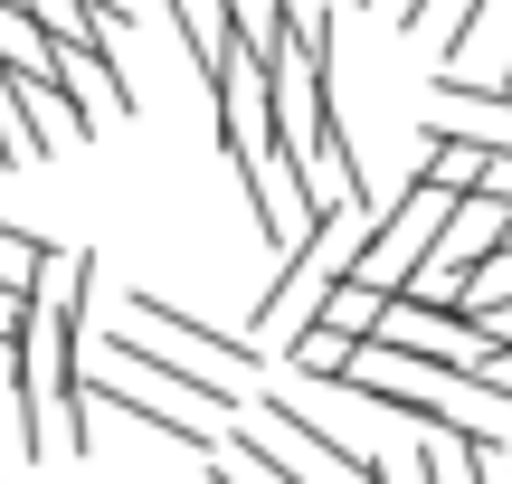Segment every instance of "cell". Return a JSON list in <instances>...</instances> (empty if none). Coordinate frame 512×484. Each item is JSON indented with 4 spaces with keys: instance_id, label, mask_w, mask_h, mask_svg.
I'll return each instance as SVG.
<instances>
[{
    "instance_id": "obj_6",
    "label": "cell",
    "mask_w": 512,
    "mask_h": 484,
    "mask_svg": "<svg viewBox=\"0 0 512 484\" xmlns=\"http://www.w3.org/2000/svg\"><path fill=\"white\" fill-rule=\"evenodd\" d=\"M67 257H76V247H57V238H38V228L0 219V285H10V295H38L48 276H67Z\"/></svg>"
},
{
    "instance_id": "obj_2",
    "label": "cell",
    "mask_w": 512,
    "mask_h": 484,
    "mask_svg": "<svg viewBox=\"0 0 512 484\" xmlns=\"http://www.w3.org/2000/svg\"><path fill=\"white\" fill-rule=\"evenodd\" d=\"M446 228H456V190H437V181H418V171H408V190L380 209V228H370V247H361V266H351V276H361L370 295H408V285H427Z\"/></svg>"
},
{
    "instance_id": "obj_4",
    "label": "cell",
    "mask_w": 512,
    "mask_h": 484,
    "mask_svg": "<svg viewBox=\"0 0 512 484\" xmlns=\"http://www.w3.org/2000/svg\"><path fill=\"white\" fill-rule=\"evenodd\" d=\"M124 304H133V314L152 323V333H171V342H181L190 361H209V371H247V361H256V342H247V333H219V323H200V314H190V304L152 295V285H133Z\"/></svg>"
},
{
    "instance_id": "obj_9",
    "label": "cell",
    "mask_w": 512,
    "mask_h": 484,
    "mask_svg": "<svg viewBox=\"0 0 512 484\" xmlns=\"http://www.w3.org/2000/svg\"><path fill=\"white\" fill-rule=\"evenodd\" d=\"M484 200H503V209H512V152H494V171H484Z\"/></svg>"
},
{
    "instance_id": "obj_3",
    "label": "cell",
    "mask_w": 512,
    "mask_h": 484,
    "mask_svg": "<svg viewBox=\"0 0 512 484\" xmlns=\"http://www.w3.org/2000/svg\"><path fill=\"white\" fill-rule=\"evenodd\" d=\"M95 361H105V371H133V380H162L181 409H219V418H238V380H219L209 361H190V352H162L152 333H114V342H95Z\"/></svg>"
},
{
    "instance_id": "obj_5",
    "label": "cell",
    "mask_w": 512,
    "mask_h": 484,
    "mask_svg": "<svg viewBox=\"0 0 512 484\" xmlns=\"http://www.w3.org/2000/svg\"><path fill=\"white\" fill-rule=\"evenodd\" d=\"M256 428L294 437V447H304V466H323L332 484H370V475H380V456H361V447H342L332 428H313V418L294 409V399H266V409H256Z\"/></svg>"
},
{
    "instance_id": "obj_7",
    "label": "cell",
    "mask_w": 512,
    "mask_h": 484,
    "mask_svg": "<svg viewBox=\"0 0 512 484\" xmlns=\"http://www.w3.org/2000/svg\"><path fill=\"white\" fill-rule=\"evenodd\" d=\"M219 456H228L238 475H256V484H332V475H313L304 456H285V447H275L266 428H256V418H247V428H228V437H219Z\"/></svg>"
},
{
    "instance_id": "obj_8",
    "label": "cell",
    "mask_w": 512,
    "mask_h": 484,
    "mask_svg": "<svg viewBox=\"0 0 512 484\" xmlns=\"http://www.w3.org/2000/svg\"><path fill=\"white\" fill-rule=\"evenodd\" d=\"M29 323H38V295H10L0 285V342H29Z\"/></svg>"
},
{
    "instance_id": "obj_1",
    "label": "cell",
    "mask_w": 512,
    "mask_h": 484,
    "mask_svg": "<svg viewBox=\"0 0 512 484\" xmlns=\"http://www.w3.org/2000/svg\"><path fill=\"white\" fill-rule=\"evenodd\" d=\"M370 228H380V209H361V200H323V209H313V228L294 238V257L266 266V295H256V314H247L256 352H266V342H294L313 314H323V295L361 266Z\"/></svg>"
}]
</instances>
